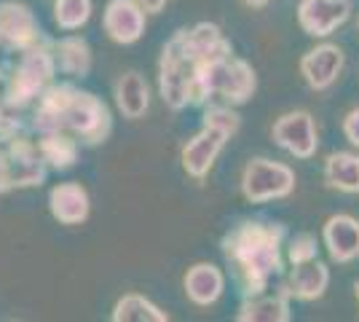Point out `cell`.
Masks as SVG:
<instances>
[{
  "label": "cell",
  "mask_w": 359,
  "mask_h": 322,
  "mask_svg": "<svg viewBox=\"0 0 359 322\" xmlns=\"http://www.w3.org/2000/svg\"><path fill=\"white\" fill-rule=\"evenodd\" d=\"M285 223L241 220L220 242L223 258L233 274L241 298L269 290L271 279L285 271Z\"/></svg>",
  "instance_id": "obj_1"
},
{
  "label": "cell",
  "mask_w": 359,
  "mask_h": 322,
  "mask_svg": "<svg viewBox=\"0 0 359 322\" xmlns=\"http://www.w3.org/2000/svg\"><path fill=\"white\" fill-rule=\"evenodd\" d=\"M32 132H70L83 145H102L113 132L110 107L91 92L73 83H51L32 107Z\"/></svg>",
  "instance_id": "obj_2"
},
{
  "label": "cell",
  "mask_w": 359,
  "mask_h": 322,
  "mask_svg": "<svg viewBox=\"0 0 359 322\" xmlns=\"http://www.w3.org/2000/svg\"><path fill=\"white\" fill-rule=\"evenodd\" d=\"M54 41L43 38L41 43L19 51V60L8 67L6 76V102L14 110L35 105V100L54 83L57 76V60H54Z\"/></svg>",
  "instance_id": "obj_3"
},
{
  "label": "cell",
  "mask_w": 359,
  "mask_h": 322,
  "mask_svg": "<svg viewBox=\"0 0 359 322\" xmlns=\"http://www.w3.org/2000/svg\"><path fill=\"white\" fill-rule=\"evenodd\" d=\"M48 167L38 154V142L30 135L0 142V196L22 191V188H38L46 183Z\"/></svg>",
  "instance_id": "obj_4"
},
{
  "label": "cell",
  "mask_w": 359,
  "mask_h": 322,
  "mask_svg": "<svg viewBox=\"0 0 359 322\" xmlns=\"http://www.w3.org/2000/svg\"><path fill=\"white\" fill-rule=\"evenodd\" d=\"M295 185H298L295 169L285 161H273L266 156L250 159L239 177L241 196L250 204H269L276 199H287L295 194Z\"/></svg>",
  "instance_id": "obj_5"
},
{
  "label": "cell",
  "mask_w": 359,
  "mask_h": 322,
  "mask_svg": "<svg viewBox=\"0 0 359 322\" xmlns=\"http://www.w3.org/2000/svg\"><path fill=\"white\" fill-rule=\"evenodd\" d=\"M196 60L182 48L177 35H172L158 57V94L169 110H185L191 105V81Z\"/></svg>",
  "instance_id": "obj_6"
},
{
  "label": "cell",
  "mask_w": 359,
  "mask_h": 322,
  "mask_svg": "<svg viewBox=\"0 0 359 322\" xmlns=\"http://www.w3.org/2000/svg\"><path fill=\"white\" fill-rule=\"evenodd\" d=\"M271 140L292 159L309 161L319 151V129L309 110H287L271 126Z\"/></svg>",
  "instance_id": "obj_7"
},
{
  "label": "cell",
  "mask_w": 359,
  "mask_h": 322,
  "mask_svg": "<svg viewBox=\"0 0 359 322\" xmlns=\"http://www.w3.org/2000/svg\"><path fill=\"white\" fill-rule=\"evenodd\" d=\"M46 35L32 14V8L22 0L0 3V48L8 54H19L25 48L41 43Z\"/></svg>",
  "instance_id": "obj_8"
},
{
  "label": "cell",
  "mask_w": 359,
  "mask_h": 322,
  "mask_svg": "<svg viewBox=\"0 0 359 322\" xmlns=\"http://www.w3.org/2000/svg\"><path fill=\"white\" fill-rule=\"evenodd\" d=\"M228 140H231V135L225 129L212 126V123H201V129L180 151L182 172L188 177H194V180H204L212 172V167H215V161L220 159Z\"/></svg>",
  "instance_id": "obj_9"
},
{
  "label": "cell",
  "mask_w": 359,
  "mask_h": 322,
  "mask_svg": "<svg viewBox=\"0 0 359 322\" xmlns=\"http://www.w3.org/2000/svg\"><path fill=\"white\" fill-rule=\"evenodd\" d=\"M346 67V54L338 43H316L314 48H309L298 62L300 78L306 81V86L311 92H327L330 86L341 78Z\"/></svg>",
  "instance_id": "obj_10"
},
{
  "label": "cell",
  "mask_w": 359,
  "mask_h": 322,
  "mask_svg": "<svg viewBox=\"0 0 359 322\" xmlns=\"http://www.w3.org/2000/svg\"><path fill=\"white\" fill-rule=\"evenodd\" d=\"M102 30L118 46H132L142 41L148 30V14L137 0H107L102 11Z\"/></svg>",
  "instance_id": "obj_11"
},
{
  "label": "cell",
  "mask_w": 359,
  "mask_h": 322,
  "mask_svg": "<svg viewBox=\"0 0 359 322\" xmlns=\"http://www.w3.org/2000/svg\"><path fill=\"white\" fill-rule=\"evenodd\" d=\"M298 25L309 38H330L351 16V0H300Z\"/></svg>",
  "instance_id": "obj_12"
},
{
  "label": "cell",
  "mask_w": 359,
  "mask_h": 322,
  "mask_svg": "<svg viewBox=\"0 0 359 322\" xmlns=\"http://www.w3.org/2000/svg\"><path fill=\"white\" fill-rule=\"evenodd\" d=\"M322 242L332 263H351L359 258V220L348 213L330 215L322 226Z\"/></svg>",
  "instance_id": "obj_13"
},
{
  "label": "cell",
  "mask_w": 359,
  "mask_h": 322,
  "mask_svg": "<svg viewBox=\"0 0 359 322\" xmlns=\"http://www.w3.org/2000/svg\"><path fill=\"white\" fill-rule=\"evenodd\" d=\"M48 213L62 226H81L91 215L89 191L78 180H65L48 191Z\"/></svg>",
  "instance_id": "obj_14"
},
{
  "label": "cell",
  "mask_w": 359,
  "mask_h": 322,
  "mask_svg": "<svg viewBox=\"0 0 359 322\" xmlns=\"http://www.w3.org/2000/svg\"><path fill=\"white\" fill-rule=\"evenodd\" d=\"M182 290L185 298L198 309L215 307L225 293V274L220 266H215L210 261L194 263L185 276H182Z\"/></svg>",
  "instance_id": "obj_15"
},
{
  "label": "cell",
  "mask_w": 359,
  "mask_h": 322,
  "mask_svg": "<svg viewBox=\"0 0 359 322\" xmlns=\"http://www.w3.org/2000/svg\"><path fill=\"white\" fill-rule=\"evenodd\" d=\"M113 100L123 119L140 121L150 110V83L140 70H126L113 83Z\"/></svg>",
  "instance_id": "obj_16"
},
{
  "label": "cell",
  "mask_w": 359,
  "mask_h": 322,
  "mask_svg": "<svg viewBox=\"0 0 359 322\" xmlns=\"http://www.w3.org/2000/svg\"><path fill=\"white\" fill-rule=\"evenodd\" d=\"M290 301L292 295L282 285L276 293H260L252 298H241L236 320L239 322H290L292 311H290Z\"/></svg>",
  "instance_id": "obj_17"
},
{
  "label": "cell",
  "mask_w": 359,
  "mask_h": 322,
  "mask_svg": "<svg viewBox=\"0 0 359 322\" xmlns=\"http://www.w3.org/2000/svg\"><path fill=\"white\" fill-rule=\"evenodd\" d=\"M287 290L295 301H319L330 288V269L327 263H322L319 258L309 263H295L287 274Z\"/></svg>",
  "instance_id": "obj_18"
},
{
  "label": "cell",
  "mask_w": 359,
  "mask_h": 322,
  "mask_svg": "<svg viewBox=\"0 0 359 322\" xmlns=\"http://www.w3.org/2000/svg\"><path fill=\"white\" fill-rule=\"evenodd\" d=\"M54 46V60H57V70L70 78H86L91 73V65H94V54L86 38L67 32L62 35L60 41L51 43Z\"/></svg>",
  "instance_id": "obj_19"
},
{
  "label": "cell",
  "mask_w": 359,
  "mask_h": 322,
  "mask_svg": "<svg viewBox=\"0 0 359 322\" xmlns=\"http://www.w3.org/2000/svg\"><path fill=\"white\" fill-rule=\"evenodd\" d=\"M325 185L341 194H359V154L357 151H332L322 164Z\"/></svg>",
  "instance_id": "obj_20"
},
{
  "label": "cell",
  "mask_w": 359,
  "mask_h": 322,
  "mask_svg": "<svg viewBox=\"0 0 359 322\" xmlns=\"http://www.w3.org/2000/svg\"><path fill=\"white\" fill-rule=\"evenodd\" d=\"M35 142H38V154L46 161V167L54 172L75 167L78 154H81V142L70 132H48V135H41V140Z\"/></svg>",
  "instance_id": "obj_21"
},
{
  "label": "cell",
  "mask_w": 359,
  "mask_h": 322,
  "mask_svg": "<svg viewBox=\"0 0 359 322\" xmlns=\"http://www.w3.org/2000/svg\"><path fill=\"white\" fill-rule=\"evenodd\" d=\"M113 322H169L172 317L161 307H156L150 298L140 293H126L113 304L110 311Z\"/></svg>",
  "instance_id": "obj_22"
},
{
  "label": "cell",
  "mask_w": 359,
  "mask_h": 322,
  "mask_svg": "<svg viewBox=\"0 0 359 322\" xmlns=\"http://www.w3.org/2000/svg\"><path fill=\"white\" fill-rule=\"evenodd\" d=\"M91 0H54V25L62 32H78L89 25L91 19Z\"/></svg>",
  "instance_id": "obj_23"
},
{
  "label": "cell",
  "mask_w": 359,
  "mask_h": 322,
  "mask_svg": "<svg viewBox=\"0 0 359 322\" xmlns=\"http://www.w3.org/2000/svg\"><path fill=\"white\" fill-rule=\"evenodd\" d=\"M285 250H287V261H290V266H295V263H309L319 255V239H316L314 234L303 231V234H295V236L287 239Z\"/></svg>",
  "instance_id": "obj_24"
},
{
  "label": "cell",
  "mask_w": 359,
  "mask_h": 322,
  "mask_svg": "<svg viewBox=\"0 0 359 322\" xmlns=\"http://www.w3.org/2000/svg\"><path fill=\"white\" fill-rule=\"evenodd\" d=\"M344 137L348 140L354 148H359V105L351 107L344 116Z\"/></svg>",
  "instance_id": "obj_25"
},
{
  "label": "cell",
  "mask_w": 359,
  "mask_h": 322,
  "mask_svg": "<svg viewBox=\"0 0 359 322\" xmlns=\"http://www.w3.org/2000/svg\"><path fill=\"white\" fill-rule=\"evenodd\" d=\"M137 3L145 8V14L148 16H156V14H161V11H164L169 0H137Z\"/></svg>",
  "instance_id": "obj_26"
},
{
  "label": "cell",
  "mask_w": 359,
  "mask_h": 322,
  "mask_svg": "<svg viewBox=\"0 0 359 322\" xmlns=\"http://www.w3.org/2000/svg\"><path fill=\"white\" fill-rule=\"evenodd\" d=\"M247 8H252V11H260V8H266L271 0H241Z\"/></svg>",
  "instance_id": "obj_27"
},
{
  "label": "cell",
  "mask_w": 359,
  "mask_h": 322,
  "mask_svg": "<svg viewBox=\"0 0 359 322\" xmlns=\"http://www.w3.org/2000/svg\"><path fill=\"white\" fill-rule=\"evenodd\" d=\"M354 295H357V304H359V282L354 285Z\"/></svg>",
  "instance_id": "obj_28"
},
{
  "label": "cell",
  "mask_w": 359,
  "mask_h": 322,
  "mask_svg": "<svg viewBox=\"0 0 359 322\" xmlns=\"http://www.w3.org/2000/svg\"><path fill=\"white\" fill-rule=\"evenodd\" d=\"M0 78H3V70H0Z\"/></svg>",
  "instance_id": "obj_29"
},
{
  "label": "cell",
  "mask_w": 359,
  "mask_h": 322,
  "mask_svg": "<svg viewBox=\"0 0 359 322\" xmlns=\"http://www.w3.org/2000/svg\"><path fill=\"white\" fill-rule=\"evenodd\" d=\"M357 30H359V22H357Z\"/></svg>",
  "instance_id": "obj_30"
}]
</instances>
